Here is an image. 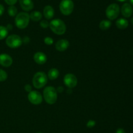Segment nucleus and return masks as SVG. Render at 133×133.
<instances>
[{"mask_svg": "<svg viewBox=\"0 0 133 133\" xmlns=\"http://www.w3.org/2000/svg\"><path fill=\"white\" fill-rule=\"evenodd\" d=\"M4 11H5V8H4L3 5L0 4V16H1L3 15Z\"/></svg>", "mask_w": 133, "mask_h": 133, "instance_id": "nucleus-28", "label": "nucleus"}, {"mask_svg": "<svg viewBox=\"0 0 133 133\" xmlns=\"http://www.w3.org/2000/svg\"><path fill=\"white\" fill-rule=\"evenodd\" d=\"M28 99L33 105H40L42 102V96L38 91H31L28 94Z\"/></svg>", "mask_w": 133, "mask_h": 133, "instance_id": "nucleus-8", "label": "nucleus"}, {"mask_svg": "<svg viewBox=\"0 0 133 133\" xmlns=\"http://www.w3.org/2000/svg\"><path fill=\"white\" fill-rule=\"evenodd\" d=\"M57 90H58V92H63V90H64L63 87H58V89H57Z\"/></svg>", "mask_w": 133, "mask_h": 133, "instance_id": "nucleus-30", "label": "nucleus"}, {"mask_svg": "<svg viewBox=\"0 0 133 133\" xmlns=\"http://www.w3.org/2000/svg\"><path fill=\"white\" fill-rule=\"evenodd\" d=\"M7 79V74L2 69H0V82L5 81Z\"/></svg>", "mask_w": 133, "mask_h": 133, "instance_id": "nucleus-22", "label": "nucleus"}, {"mask_svg": "<svg viewBox=\"0 0 133 133\" xmlns=\"http://www.w3.org/2000/svg\"><path fill=\"white\" fill-rule=\"evenodd\" d=\"M12 64V58L10 55L5 53L0 55V65L4 67H9Z\"/></svg>", "mask_w": 133, "mask_h": 133, "instance_id": "nucleus-10", "label": "nucleus"}, {"mask_svg": "<svg viewBox=\"0 0 133 133\" xmlns=\"http://www.w3.org/2000/svg\"><path fill=\"white\" fill-rule=\"evenodd\" d=\"M37 133H42V132H37Z\"/></svg>", "mask_w": 133, "mask_h": 133, "instance_id": "nucleus-35", "label": "nucleus"}, {"mask_svg": "<svg viewBox=\"0 0 133 133\" xmlns=\"http://www.w3.org/2000/svg\"><path fill=\"white\" fill-rule=\"evenodd\" d=\"M116 27L119 29H125L129 25V22L125 18H119L116 22Z\"/></svg>", "mask_w": 133, "mask_h": 133, "instance_id": "nucleus-16", "label": "nucleus"}, {"mask_svg": "<svg viewBox=\"0 0 133 133\" xmlns=\"http://www.w3.org/2000/svg\"><path fill=\"white\" fill-rule=\"evenodd\" d=\"M8 29L4 26H0V40L5 38L8 35Z\"/></svg>", "mask_w": 133, "mask_h": 133, "instance_id": "nucleus-20", "label": "nucleus"}, {"mask_svg": "<svg viewBox=\"0 0 133 133\" xmlns=\"http://www.w3.org/2000/svg\"><path fill=\"white\" fill-rule=\"evenodd\" d=\"M55 11L53 8L50 5H47L44 9V16L46 19H50L54 16Z\"/></svg>", "mask_w": 133, "mask_h": 133, "instance_id": "nucleus-15", "label": "nucleus"}, {"mask_svg": "<svg viewBox=\"0 0 133 133\" xmlns=\"http://www.w3.org/2000/svg\"><path fill=\"white\" fill-rule=\"evenodd\" d=\"M120 9L118 4H110L106 9V16L110 20L116 19L119 14Z\"/></svg>", "mask_w": 133, "mask_h": 133, "instance_id": "nucleus-6", "label": "nucleus"}, {"mask_svg": "<svg viewBox=\"0 0 133 133\" xmlns=\"http://www.w3.org/2000/svg\"><path fill=\"white\" fill-rule=\"evenodd\" d=\"M49 27L55 34L58 35H63L66 31V26L64 22L60 19H53L49 23Z\"/></svg>", "mask_w": 133, "mask_h": 133, "instance_id": "nucleus-1", "label": "nucleus"}, {"mask_svg": "<svg viewBox=\"0 0 133 133\" xmlns=\"http://www.w3.org/2000/svg\"><path fill=\"white\" fill-rule=\"evenodd\" d=\"M117 1H119V2H125V1H127V0H117Z\"/></svg>", "mask_w": 133, "mask_h": 133, "instance_id": "nucleus-32", "label": "nucleus"}, {"mask_svg": "<svg viewBox=\"0 0 133 133\" xmlns=\"http://www.w3.org/2000/svg\"><path fill=\"white\" fill-rule=\"evenodd\" d=\"M29 17L34 22H38L42 18V14L39 11H33L30 14Z\"/></svg>", "mask_w": 133, "mask_h": 133, "instance_id": "nucleus-17", "label": "nucleus"}, {"mask_svg": "<svg viewBox=\"0 0 133 133\" xmlns=\"http://www.w3.org/2000/svg\"><path fill=\"white\" fill-rule=\"evenodd\" d=\"M34 61L38 64H44L47 61V57L42 52H37L34 55Z\"/></svg>", "mask_w": 133, "mask_h": 133, "instance_id": "nucleus-14", "label": "nucleus"}, {"mask_svg": "<svg viewBox=\"0 0 133 133\" xmlns=\"http://www.w3.org/2000/svg\"><path fill=\"white\" fill-rule=\"evenodd\" d=\"M25 90L27 92L29 93L30 92L32 91V87H31V86L30 85V84H26V85L25 86Z\"/></svg>", "mask_w": 133, "mask_h": 133, "instance_id": "nucleus-27", "label": "nucleus"}, {"mask_svg": "<svg viewBox=\"0 0 133 133\" xmlns=\"http://www.w3.org/2000/svg\"><path fill=\"white\" fill-rule=\"evenodd\" d=\"M69 46H70V43L67 40L61 39L56 43L55 48L58 51L62 52L66 50L69 48Z\"/></svg>", "mask_w": 133, "mask_h": 133, "instance_id": "nucleus-12", "label": "nucleus"}, {"mask_svg": "<svg viewBox=\"0 0 133 133\" xmlns=\"http://www.w3.org/2000/svg\"><path fill=\"white\" fill-rule=\"evenodd\" d=\"M121 12L125 18H129L132 16L133 12L132 6L129 3H127L123 4L121 9Z\"/></svg>", "mask_w": 133, "mask_h": 133, "instance_id": "nucleus-11", "label": "nucleus"}, {"mask_svg": "<svg viewBox=\"0 0 133 133\" xmlns=\"http://www.w3.org/2000/svg\"><path fill=\"white\" fill-rule=\"evenodd\" d=\"M44 98L49 105L55 103L57 100V92L53 87H48L44 90Z\"/></svg>", "mask_w": 133, "mask_h": 133, "instance_id": "nucleus-2", "label": "nucleus"}, {"mask_svg": "<svg viewBox=\"0 0 133 133\" xmlns=\"http://www.w3.org/2000/svg\"><path fill=\"white\" fill-rule=\"evenodd\" d=\"M130 2H131V5H133V0H130Z\"/></svg>", "mask_w": 133, "mask_h": 133, "instance_id": "nucleus-33", "label": "nucleus"}, {"mask_svg": "<svg viewBox=\"0 0 133 133\" xmlns=\"http://www.w3.org/2000/svg\"><path fill=\"white\" fill-rule=\"evenodd\" d=\"M131 23H132V24H133V18H132V19H131Z\"/></svg>", "mask_w": 133, "mask_h": 133, "instance_id": "nucleus-34", "label": "nucleus"}, {"mask_svg": "<svg viewBox=\"0 0 133 133\" xmlns=\"http://www.w3.org/2000/svg\"><path fill=\"white\" fill-rule=\"evenodd\" d=\"M22 38L17 35H11L6 39V44L10 48H18L22 45Z\"/></svg>", "mask_w": 133, "mask_h": 133, "instance_id": "nucleus-7", "label": "nucleus"}, {"mask_svg": "<svg viewBox=\"0 0 133 133\" xmlns=\"http://www.w3.org/2000/svg\"><path fill=\"white\" fill-rule=\"evenodd\" d=\"M21 7L25 11H30L34 7V3L32 0H19Z\"/></svg>", "mask_w": 133, "mask_h": 133, "instance_id": "nucleus-13", "label": "nucleus"}, {"mask_svg": "<svg viewBox=\"0 0 133 133\" xmlns=\"http://www.w3.org/2000/svg\"><path fill=\"white\" fill-rule=\"evenodd\" d=\"M60 10L65 16H68L72 13L74 4L72 0H62L59 5Z\"/></svg>", "mask_w": 133, "mask_h": 133, "instance_id": "nucleus-5", "label": "nucleus"}, {"mask_svg": "<svg viewBox=\"0 0 133 133\" xmlns=\"http://www.w3.org/2000/svg\"><path fill=\"white\" fill-rule=\"evenodd\" d=\"M12 25L10 24L8 25L7 27H6V29H8V31H9V30H10V29H12Z\"/></svg>", "mask_w": 133, "mask_h": 133, "instance_id": "nucleus-31", "label": "nucleus"}, {"mask_svg": "<svg viewBox=\"0 0 133 133\" xmlns=\"http://www.w3.org/2000/svg\"><path fill=\"white\" fill-rule=\"evenodd\" d=\"M96 123L95 121L94 120H89L88 122H87V126L88 127V128H92V127H94L96 125Z\"/></svg>", "mask_w": 133, "mask_h": 133, "instance_id": "nucleus-25", "label": "nucleus"}, {"mask_svg": "<svg viewBox=\"0 0 133 133\" xmlns=\"http://www.w3.org/2000/svg\"><path fill=\"white\" fill-rule=\"evenodd\" d=\"M64 83L66 87L70 88H73L77 84V79L74 74H66L64 77Z\"/></svg>", "mask_w": 133, "mask_h": 133, "instance_id": "nucleus-9", "label": "nucleus"}, {"mask_svg": "<svg viewBox=\"0 0 133 133\" xmlns=\"http://www.w3.org/2000/svg\"><path fill=\"white\" fill-rule=\"evenodd\" d=\"M40 25L42 28H48V27H49V23L46 20H42Z\"/></svg>", "mask_w": 133, "mask_h": 133, "instance_id": "nucleus-24", "label": "nucleus"}, {"mask_svg": "<svg viewBox=\"0 0 133 133\" xmlns=\"http://www.w3.org/2000/svg\"><path fill=\"white\" fill-rule=\"evenodd\" d=\"M116 133H125V130L123 129H122V128H119L117 129L116 132Z\"/></svg>", "mask_w": 133, "mask_h": 133, "instance_id": "nucleus-29", "label": "nucleus"}, {"mask_svg": "<svg viewBox=\"0 0 133 133\" xmlns=\"http://www.w3.org/2000/svg\"><path fill=\"white\" fill-rule=\"evenodd\" d=\"M44 43L47 45H52L53 44V39L51 37H45L44 40Z\"/></svg>", "mask_w": 133, "mask_h": 133, "instance_id": "nucleus-23", "label": "nucleus"}, {"mask_svg": "<svg viewBox=\"0 0 133 133\" xmlns=\"http://www.w3.org/2000/svg\"><path fill=\"white\" fill-rule=\"evenodd\" d=\"M17 1H18V0H5L6 3L8 4V5H10V6H12V5H14V4L16 3Z\"/></svg>", "mask_w": 133, "mask_h": 133, "instance_id": "nucleus-26", "label": "nucleus"}, {"mask_svg": "<svg viewBox=\"0 0 133 133\" xmlns=\"http://www.w3.org/2000/svg\"><path fill=\"white\" fill-rule=\"evenodd\" d=\"M17 12H18V9L16 6H13V5L12 6H10L8 9V14L10 16H16L17 15Z\"/></svg>", "mask_w": 133, "mask_h": 133, "instance_id": "nucleus-21", "label": "nucleus"}, {"mask_svg": "<svg viewBox=\"0 0 133 133\" xmlns=\"http://www.w3.org/2000/svg\"><path fill=\"white\" fill-rule=\"evenodd\" d=\"M30 17L29 14L27 12H19L16 16L15 24L18 28L23 29L28 26L29 23Z\"/></svg>", "mask_w": 133, "mask_h": 133, "instance_id": "nucleus-3", "label": "nucleus"}, {"mask_svg": "<svg viewBox=\"0 0 133 133\" xmlns=\"http://www.w3.org/2000/svg\"><path fill=\"white\" fill-rule=\"evenodd\" d=\"M48 82V77L45 73L43 71H38L35 74L32 79L33 86L37 89L43 88Z\"/></svg>", "mask_w": 133, "mask_h": 133, "instance_id": "nucleus-4", "label": "nucleus"}, {"mask_svg": "<svg viewBox=\"0 0 133 133\" xmlns=\"http://www.w3.org/2000/svg\"><path fill=\"white\" fill-rule=\"evenodd\" d=\"M59 75V71L57 69L52 68L48 72V77L50 80H55L57 79Z\"/></svg>", "mask_w": 133, "mask_h": 133, "instance_id": "nucleus-18", "label": "nucleus"}, {"mask_svg": "<svg viewBox=\"0 0 133 133\" xmlns=\"http://www.w3.org/2000/svg\"><path fill=\"white\" fill-rule=\"evenodd\" d=\"M112 23L110 20H107V19H104L102 20L99 23V28L103 31H106V30L109 29L111 26Z\"/></svg>", "mask_w": 133, "mask_h": 133, "instance_id": "nucleus-19", "label": "nucleus"}]
</instances>
